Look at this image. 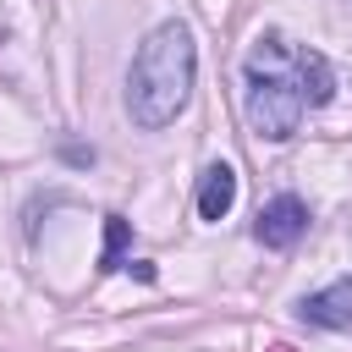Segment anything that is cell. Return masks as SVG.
<instances>
[{"label":"cell","instance_id":"cell-6","mask_svg":"<svg viewBox=\"0 0 352 352\" xmlns=\"http://www.w3.org/2000/svg\"><path fill=\"white\" fill-rule=\"evenodd\" d=\"M297 82H302V99H308V110H319V104H330V94H336V72H330V60L319 55V50H297Z\"/></svg>","mask_w":352,"mask_h":352},{"label":"cell","instance_id":"cell-7","mask_svg":"<svg viewBox=\"0 0 352 352\" xmlns=\"http://www.w3.org/2000/svg\"><path fill=\"white\" fill-rule=\"evenodd\" d=\"M126 236H132V226H126L121 214H104V264H99V270H121V248H126Z\"/></svg>","mask_w":352,"mask_h":352},{"label":"cell","instance_id":"cell-3","mask_svg":"<svg viewBox=\"0 0 352 352\" xmlns=\"http://www.w3.org/2000/svg\"><path fill=\"white\" fill-rule=\"evenodd\" d=\"M302 231H308V204H302L297 192L270 198V204L258 209V220H253V236H258L264 248H292Z\"/></svg>","mask_w":352,"mask_h":352},{"label":"cell","instance_id":"cell-1","mask_svg":"<svg viewBox=\"0 0 352 352\" xmlns=\"http://www.w3.org/2000/svg\"><path fill=\"white\" fill-rule=\"evenodd\" d=\"M192 77H198V44H192V28L187 22H160L132 66H126V116L143 126V132H160L170 126L187 99H192Z\"/></svg>","mask_w":352,"mask_h":352},{"label":"cell","instance_id":"cell-4","mask_svg":"<svg viewBox=\"0 0 352 352\" xmlns=\"http://www.w3.org/2000/svg\"><path fill=\"white\" fill-rule=\"evenodd\" d=\"M297 314H302V324H319V330H352V275L308 292L297 302Z\"/></svg>","mask_w":352,"mask_h":352},{"label":"cell","instance_id":"cell-5","mask_svg":"<svg viewBox=\"0 0 352 352\" xmlns=\"http://www.w3.org/2000/svg\"><path fill=\"white\" fill-rule=\"evenodd\" d=\"M231 204H236V170H231L226 160H214V165L198 176V214H204V220H226Z\"/></svg>","mask_w":352,"mask_h":352},{"label":"cell","instance_id":"cell-2","mask_svg":"<svg viewBox=\"0 0 352 352\" xmlns=\"http://www.w3.org/2000/svg\"><path fill=\"white\" fill-rule=\"evenodd\" d=\"M297 50L280 38V33H258L253 50H248V99H242V116L253 126V138L264 143H286L302 116H308V99H302V82H297Z\"/></svg>","mask_w":352,"mask_h":352}]
</instances>
